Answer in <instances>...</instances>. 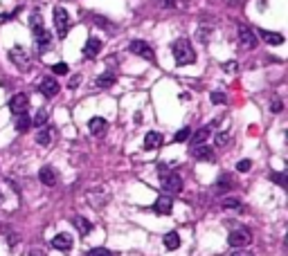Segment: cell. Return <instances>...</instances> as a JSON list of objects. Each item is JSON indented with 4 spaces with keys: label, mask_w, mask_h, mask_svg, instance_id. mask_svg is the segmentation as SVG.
<instances>
[{
    "label": "cell",
    "mask_w": 288,
    "mask_h": 256,
    "mask_svg": "<svg viewBox=\"0 0 288 256\" xmlns=\"http://www.w3.org/2000/svg\"><path fill=\"white\" fill-rule=\"evenodd\" d=\"M171 52H174V59L178 65H191L196 61V52H194L191 43L187 39H178L174 45H171Z\"/></svg>",
    "instance_id": "6da1fadb"
},
{
    "label": "cell",
    "mask_w": 288,
    "mask_h": 256,
    "mask_svg": "<svg viewBox=\"0 0 288 256\" xmlns=\"http://www.w3.org/2000/svg\"><path fill=\"white\" fill-rule=\"evenodd\" d=\"M32 32H34V39H36V48L41 52H48L50 45H52V34L43 27V20H41L39 12L32 14Z\"/></svg>",
    "instance_id": "7a4b0ae2"
},
{
    "label": "cell",
    "mask_w": 288,
    "mask_h": 256,
    "mask_svg": "<svg viewBox=\"0 0 288 256\" xmlns=\"http://www.w3.org/2000/svg\"><path fill=\"white\" fill-rule=\"evenodd\" d=\"M158 175L162 180V189L167 193H180L182 191V177L176 173V171H171L169 166L160 164L158 166Z\"/></svg>",
    "instance_id": "3957f363"
},
{
    "label": "cell",
    "mask_w": 288,
    "mask_h": 256,
    "mask_svg": "<svg viewBox=\"0 0 288 256\" xmlns=\"http://www.w3.org/2000/svg\"><path fill=\"white\" fill-rule=\"evenodd\" d=\"M52 18H54V29H56V36L59 39H66L68 36V29H70V16L63 7H54L52 12Z\"/></svg>",
    "instance_id": "277c9868"
},
{
    "label": "cell",
    "mask_w": 288,
    "mask_h": 256,
    "mask_svg": "<svg viewBox=\"0 0 288 256\" xmlns=\"http://www.w3.org/2000/svg\"><path fill=\"white\" fill-rule=\"evenodd\" d=\"M250 240H252V234H250L245 227L232 229L230 236H228V243L232 245V247H245V245H250Z\"/></svg>",
    "instance_id": "5b68a950"
},
{
    "label": "cell",
    "mask_w": 288,
    "mask_h": 256,
    "mask_svg": "<svg viewBox=\"0 0 288 256\" xmlns=\"http://www.w3.org/2000/svg\"><path fill=\"white\" fill-rule=\"evenodd\" d=\"M9 59H12V63L20 67V70H29V54H27V50L25 48H20V45H16V48H12L9 50Z\"/></svg>",
    "instance_id": "8992f818"
},
{
    "label": "cell",
    "mask_w": 288,
    "mask_h": 256,
    "mask_svg": "<svg viewBox=\"0 0 288 256\" xmlns=\"http://www.w3.org/2000/svg\"><path fill=\"white\" fill-rule=\"evenodd\" d=\"M239 45L243 50H254L257 48V34L248 25H239Z\"/></svg>",
    "instance_id": "52a82bcc"
},
{
    "label": "cell",
    "mask_w": 288,
    "mask_h": 256,
    "mask_svg": "<svg viewBox=\"0 0 288 256\" xmlns=\"http://www.w3.org/2000/svg\"><path fill=\"white\" fill-rule=\"evenodd\" d=\"M129 50L133 52V54H138V56H142V59L151 61V63H153V61H155L153 50H151V45H149V43H144V41H131Z\"/></svg>",
    "instance_id": "ba28073f"
},
{
    "label": "cell",
    "mask_w": 288,
    "mask_h": 256,
    "mask_svg": "<svg viewBox=\"0 0 288 256\" xmlns=\"http://www.w3.org/2000/svg\"><path fill=\"white\" fill-rule=\"evenodd\" d=\"M39 90H41V95H45L48 99H52V97L59 95L61 88H59V83H56L54 77H43L41 83H39Z\"/></svg>",
    "instance_id": "9c48e42d"
},
{
    "label": "cell",
    "mask_w": 288,
    "mask_h": 256,
    "mask_svg": "<svg viewBox=\"0 0 288 256\" xmlns=\"http://www.w3.org/2000/svg\"><path fill=\"white\" fill-rule=\"evenodd\" d=\"M9 108H12V113H14V115H23V113H27V108H29V99H27V95H23V92L14 95V97H12V101H9Z\"/></svg>",
    "instance_id": "30bf717a"
},
{
    "label": "cell",
    "mask_w": 288,
    "mask_h": 256,
    "mask_svg": "<svg viewBox=\"0 0 288 256\" xmlns=\"http://www.w3.org/2000/svg\"><path fill=\"white\" fill-rule=\"evenodd\" d=\"M162 142H165V137H162V133H158V130H149V133L144 135V151H155L160 149Z\"/></svg>",
    "instance_id": "8fae6325"
},
{
    "label": "cell",
    "mask_w": 288,
    "mask_h": 256,
    "mask_svg": "<svg viewBox=\"0 0 288 256\" xmlns=\"http://www.w3.org/2000/svg\"><path fill=\"white\" fill-rule=\"evenodd\" d=\"M191 158H196L201 162H212L214 160V149H209L205 144H196V146H191Z\"/></svg>",
    "instance_id": "7c38bea8"
},
{
    "label": "cell",
    "mask_w": 288,
    "mask_h": 256,
    "mask_svg": "<svg viewBox=\"0 0 288 256\" xmlns=\"http://www.w3.org/2000/svg\"><path fill=\"white\" fill-rule=\"evenodd\" d=\"M52 247L59 249V252H68V249H72V236L70 234H56L52 238Z\"/></svg>",
    "instance_id": "4fadbf2b"
},
{
    "label": "cell",
    "mask_w": 288,
    "mask_h": 256,
    "mask_svg": "<svg viewBox=\"0 0 288 256\" xmlns=\"http://www.w3.org/2000/svg\"><path fill=\"white\" fill-rule=\"evenodd\" d=\"M153 209H155L158 213H162V216L171 213V211H174V200H171V196H160L158 200H155Z\"/></svg>",
    "instance_id": "5bb4252c"
},
{
    "label": "cell",
    "mask_w": 288,
    "mask_h": 256,
    "mask_svg": "<svg viewBox=\"0 0 288 256\" xmlns=\"http://www.w3.org/2000/svg\"><path fill=\"white\" fill-rule=\"evenodd\" d=\"M99 52H102V41L99 39H88L86 45H83V56H86V59H95Z\"/></svg>",
    "instance_id": "9a60e30c"
},
{
    "label": "cell",
    "mask_w": 288,
    "mask_h": 256,
    "mask_svg": "<svg viewBox=\"0 0 288 256\" xmlns=\"http://www.w3.org/2000/svg\"><path fill=\"white\" fill-rule=\"evenodd\" d=\"M39 177H41V182H43L45 187H54L56 180H59V177H56V171L52 169V166H43V169L39 171Z\"/></svg>",
    "instance_id": "2e32d148"
},
{
    "label": "cell",
    "mask_w": 288,
    "mask_h": 256,
    "mask_svg": "<svg viewBox=\"0 0 288 256\" xmlns=\"http://www.w3.org/2000/svg\"><path fill=\"white\" fill-rule=\"evenodd\" d=\"M106 128H108V122L104 117H92L90 122H88V130H90L92 135H104Z\"/></svg>",
    "instance_id": "e0dca14e"
},
{
    "label": "cell",
    "mask_w": 288,
    "mask_h": 256,
    "mask_svg": "<svg viewBox=\"0 0 288 256\" xmlns=\"http://www.w3.org/2000/svg\"><path fill=\"white\" fill-rule=\"evenodd\" d=\"M72 225L77 227V232H79L81 236L90 234V229H92V223H90V221H86L83 216H75V218H72Z\"/></svg>",
    "instance_id": "ac0fdd59"
},
{
    "label": "cell",
    "mask_w": 288,
    "mask_h": 256,
    "mask_svg": "<svg viewBox=\"0 0 288 256\" xmlns=\"http://www.w3.org/2000/svg\"><path fill=\"white\" fill-rule=\"evenodd\" d=\"M259 36L268 45H281V43H284V36L277 34V32H266V29H259Z\"/></svg>",
    "instance_id": "d6986e66"
},
{
    "label": "cell",
    "mask_w": 288,
    "mask_h": 256,
    "mask_svg": "<svg viewBox=\"0 0 288 256\" xmlns=\"http://www.w3.org/2000/svg\"><path fill=\"white\" fill-rule=\"evenodd\" d=\"M52 139H54V128H52V126L39 130V135H36V142H39L41 146H48Z\"/></svg>",
    "instance_id": "ffe728a7"
},
{
    "label": "cell",
    "mask_w": 288,
    "mask_h": 256,
    "mask_svg": "<svg viewBox=\"0 0 288 256\" xmlns=\"http://www.w3.org/2000/svg\"><path fill=\"white\" fill-rule=\"evenodd\" d=\"M29 126H32V119H29L27 113L16 115V130H18V133H27Z\"/></svg>",
    "instance_id": "44dd1931"
},
{
    "label": "cell",
    "mask_w": 288,
    "mask_h": 256,
    "mask_svg": "<svg viewBox=\"0 0 288 256\" xmlns=\"http://www.w3.org/2000/svg\"><path fill=\"white\" fill-rule=\"evenodd\" d=\"M165 247L167 249H178V247H180V236H178L176 232H169L165 236Z\"/></svg>",
    "instance_id": "7402d4cb"
},
{
    "label": "cell",
    "mask_w": 288,
    "mask_h": 256,
    "mask_svg": "<svg viewBox=\"0 0 288 256\" xmlns=\"http://www.w3.org/2000/svg\"><path fill=\"white\" fill-rule=\"evenodd\" d=\"M209 137V128H198L196 133H194V137H191V146H196V144H203L205 139Z\"/></svg>",
    "instance_id": "603a6c76"
},
{
    "label": "cell",
    "mask_w": 288,
    "mask_h": 256,
    "mask_svg": "<svg viewBox=\"0 0 288 256\" xmlns=\"http://www.w3.org/2000/svg\"><path fill=\"white\" fill-rule=\"evenodd\" d=\"M232 177L230 175H221V180L216 182V191H228V189H232Z\"/></svg>",
    "instance_id": "cb8c5ba5"
},
{
    "label": "cell",
    "mask_w": 288,
    "mask_h": 256,
    "mask_svg": "<svg viewBox=\"0 0 288 256\" xmlns=\"http://www.w3.org/2000/svg\"><path fill=\"white\" fill-rule=\"evenodd\" d=\"M113 83H115V75H102L97 79V86L99 88H111Z\"/></svg>",
    "instance_id": "d4e9b609"
},
{
    "label": "cell",
    "mask_w": 288,
    "mask_h": 256,
    "mask_svg": "<svg viewBox=\"0 0 288 256\" xmlns=\"http://www.w3.org/2000/svg\"><path fill=\"white\" fill-rule=\"evenodd\" d=\"M45 122H48V111H36L34 119H32V124H34V126H43Z\"/></svg>",
    "instance_id": "484cf974"
},
{
    "label": "cell",
    "mask_w": 288,
    "mask_h": 256,
    "mask_svg": "<svg viewBox=\"0 0 288 256\" xmlns=\"http://www.w3.org/2000/svg\"><path fill=\"white\" fill-rule=\"evenodd\" d=\"M189 135H191V128H180V130H178V133L174 135V139H176V142H185V139H189Z\"/></svg>",
    "instance_id": "4316f807"
},
{
    "label": "cell",
    "mask_w": 288,
    "mask_h": 256,
    "mask_svg": "<svg viewBox=\"0 0 288 256\" xmlns=\"http://www.w3.org/2000/svg\"><path fill=\"white\" fill-rule=\"evenodd\" d=\"M223 209H241V200L239 198H228V200H223Z\"/></svg>",
    "instance_id": "83f0119b"
},
{
    "label": "cell",
    "mask_w": 288,
    "mask_h": 256,
    "mask_svg": "<svg viewBox=\"0 0 288 256\" xmlns=\"http://www.w3.org/2000/svg\"><path fill=\"white\" fill-rule=\"evenodd\" d=\"M270 177H272V180H275L279 187H286V185H288V177H286L284 173H270Z\"/></svg>",
    "instance_id": "f1b7e54d"
},
{
    "label": "cell",
    "mask_w": 288,
    "mask_h": 256,
    "mask_svg": "<svg viewBox=\"0 0 288 256\" xmlns=\"http://www.w3.org/2000/svg\"><path fill=\"white\" fill-rule=\"evenodd\" d=\"M250 166H252V162H250V160H241L237 164V171H241V173H248Z\"/></svg>",
    "instance_id": "f546056e"
},
{
    "label": "cell",
    "mask_w": 288,
    "mask_h": 256,
    "mask_svg": "<svg viewBox=\"0 0 288 256\" xmlns=\"http://www.w3.org/2000/svg\"><path fill=\"white\" fill-rule=\"evenodd\" d=\"M86 256H113V252H108V249H104V247H97V249H90Z\"/></svg>",
    "instance_id": "4dcf8cb0"
},
{
    "label": "cell",
    "mask_w": 288,
    "mask_h": 256,
    "mask_svg": "<svg viewBox=\"0 0 288 256\" xmlns=\"http://www.w3.org/2000/svg\"><path fill=\"white\" fill-rule=\"evenodd\" d=\"M209 99H212V103H225L228 101V97H225L223 92H212V97Z\"/></svg>",
    "instance_id": "1f68e13d"
},
{
    "label": "cell",
    "mask_w": 288,
    "mask_h": 256,
    "mask_svg": "<svg viewBox=\"0 0 288 256\" xmlns=\"http://www.w3.org/2000/svg\"><path fill=\"white\" fill-rule=\"evenodd\" d=\"M230 142V133H218L216 135V146H225Z\"/></svg>",
    "instance_id": "d6a6232c"
},
{
    "label": "cell",
    "mask_w": 288,
    "mask_h": 256,
    "mask_svg": "<svg viewBox=\"0 0 288 256\" xmlns=\"http://www.w3.org/2000/svg\"><path fill=\"white\" fill-rule=\"evenodd\" d=\"M52 70H54V75H68V65H66V63H56V65H52Z\"/></svg>",
    "instance_id": "836d02e7"
},
{
    "label": "cell",
    "mask_w": 288,
    "mask_h": 256,
    "mask_svg": "<svg viewBox=\"0 0 288 256\" xmlns=\"http://www.w3.org/2000/svg\"><path fill=\"white\" fill-rule=\"evenodd\" d=\"M223 70H225V72H237V70H239L237 61H228V63H223Z\"/></svg>",
    "instance_id": "e575fe53"
},
{
    "label": "cell",
    "mask_w": 288,
    "mask_h": 256,
    "mask_svg": "<svg viewBox=\"0 0 288 256\" xmlns=\"http://www.w3.org/2000/svg\"><path fill=\"white\" fill-rule=\"evenodd\" d=\"M79 81H81V77H79V75H75L70 81H68V88H70V90H75V88H79Z\"/></svg>",
    "instance_id": "d590c367"
},
{
    "label": "cell",
    "mask_w": 288,
    "mask_h": 256,
    "mask_svg": "<svg viewBox=\"0 0 288 256\" xmlns=\"http://www.w3.org/2000/svg\"><path fill=\"white\" fill-rule=\"evenodd\" d=\"M92 20H95L97 25H102V27H111V23H108L106 18H102V16H92Z\"/></svg>",
    "instance_id": "8d00e7d4"
},
{
    "label": "cell",
    "mask_w": 288,
    "mask_h": 256,
    "mask_svg": "<svg viewBox=\"0 0 288 256\" xmlns=\"http://www.w3.org/2000/svg\"><path fill=\"white\" fill-rule=\"evenodd\" d=\"M270 108H272V113H279L281 111V101H279V99H272Z\"/></svg>",
    "instance_id": "74e56055"
},
{
    "label": "cell",
    "mask_w": 288,
    "mask_h": 256,
    "mask_svg": "<svg viewBox=\"0 0 288 256\" xmlns=\"http://www.w3.org/2000/svg\"><path fill=\"white\" fill-rule=\"evenodd\" d=\"M29 256H45V254L41 252V249H32V252H29Z\"/></svg>",
    "instance_id": "f35d334b"
},
{
    "label": "cell",
    "mask_w": 288,
    "mask_h": 256,
    "mask_svg": "<svg viewBox=\"0 0 288 256\" xmlns=\"http://www.w3.org/2000/svg\"><path fill=\"white\" fill-rule=\"evenodd\" d=\"M232 256H252V254H250V252H234Z\"/></svg>",
    "instance_id": "ab89813d"
},
{
    "label": "cell",
    "mask_w": 288,
    "mask_h": 256,
    "mask_svg": "<svg viewBox=\"0 0 288 256\" xmlns=\"http://www.w3.org/2000/svg\"><path fill=\"white\" fill-rule=\"evenodd\" d=\"M3 202H5V196H3V193H0V205H3Z\"/></svg>",
    "instance_id": "60d3db41"
}]
</instances>
